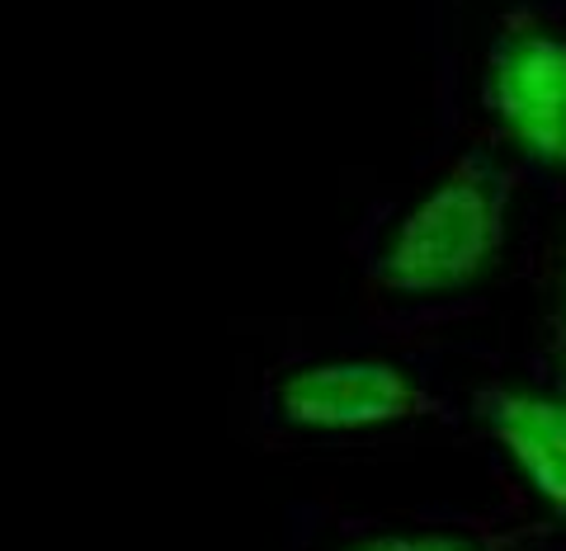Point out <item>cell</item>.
<instances>
[{"label":"cell","mask_w":566,"mask_h":551,"mask_svg":"<svg viewBox=\"0 0 566 551\" xmlns=\"http://www.w3.org/2000/svg\"><path fill=\"white\" fill-rule=\"evenodd\" d=\"M505 212L510 180L495 156H463L392 231L378 259V278L406 297L472 288L501 255Z\"/></svg>","instance_id":"obj_1"},{"label":"cell","mask_w":566,"mask_h":551,"mask_svg":"<svg viewBox=\"0 0 566 551\" xmlns=\"http://www.w3.org/2000/svg\"><path fill=\"white\" fill-rule=\"evenodd\" d=\"M486 99L528 161L566 170V39L534 14H510L491 47Z\"/></svg>","instance_id":"obj_2"},{"label":"cell","mask_w":566,"mask_h":551,"mask_svg":"<svg viewBox=\"0 0 566 551\" xmlns=\"http://www.w3.org/2000/svg\"><path fill=\"white\" fill-rule=\"evenodd\" d=\"M279 405L303 430H374V424L411 415L420 405V391L392 363L345 359L293 372L279 386Z\"/></svg>","instance_id":"obj_3"},{"label":"cell","mask_w":566,"mask_h":551,"mask_svg":"<svg viewBox=\"0 0 566 551\" xmlns=\"http://www.w3.org/2000/svg\"><path fill=\"white\" fill-rule=\"evenodd\" d=\"M482 420L538 500L566 523V396L495 386L482 396Z\"/></svg>","instance_id":"obj_4"},{"label":"cell","mask_w":566,"mask_h":551,"mask_svg":"<svg viewBox=\"0 0 566 551\" xmlns=\"http://www.w3.org/2000/svg\"><path fill=\"white\" fill-rule=\"evenodd\" d=\"M345 551H482L472 538H453V532H387V538L354 542Z\"/></svg>","instance_id":"obj_5"},{"label":"cell","mask_w":566,"mask_h":551,"mask_svg":"<svg viewBox=\"0 0 566 551\" xmlns=\"http://www.w3.org/2000/svg\"><path fill=\"white\" fill-rule=\"evenodd\" d=\"M562 378H566V274H562Z\"/></svg>","instance_id":"obj_6"}]
</instances>
